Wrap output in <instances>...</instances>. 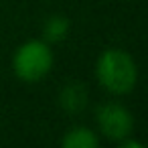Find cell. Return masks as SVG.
Masks as SVG:
<instances>
[{"label":"cell","mask_w":148,"mask_h":148,"mask_svg":"<svg viewBox=\"0 0 148 148\" xmlns=\"http://www.w3.org/2000/svg\"><path fill=\"white\" fill-rule=\"evenodd\" d=\"M95 79L110 95H128L138 83V65L124 49H106L95 61Z\"/></svg>","instance_id":"obj_1"},{"label":"cell","mask_w":148,"mask_h":148,"mask_svg":"<svg viewBox=\"0 0 148 148\" xmlns=\"http://www.w3.org/2000/svg\"><path fill=\"white\" fill-rule=\"evenodd\" d=\"M55 57L51 45L43 39H31L23 43L12 55V73L25 83H37L45 79L53 69Z\"/></svg>","instance_id":"obj_2"},{"label":"cell","mask_w":148,"mask_h":148,"mask_svg":"<svg viewBox=\"0 0 148 148\" xmlns=\"http://www.w3.org/2000/svg\"><path fill=\"white\" fill-rule=\"evenodd\" d=\"M95 124H97L99 134L112 142H122L124 138L132 136V132H134L132 112L118 101L101 103L95 110Z\"/></svg>","instance_id":"obj_3"},{"label":"cell","mask_w":148,"mask_h":148,"mask_svg":"<svg viewBox=\"0 0 148 148\" xmlns=\"http://www.w3.org/2000/svg\"><path fill=\"white\" fill-rule=\"evenodd\" d=\"M87 99H89L87 87L79 81H71L59 91V106L65 114H71V116L81 114L87 108Z\"/></svg>","instance_id":"obj_4"},{"label":"cell","mask_w":148,"mask_h":148,"mask_svg":"<svg viewBox=\"0 0 148 148\" xmlns=\"http://www.w3.org/2000/svg\"><path fill=\"white\" fill-rule=\"evenodd\" d=\"M97 144L99 136L87 126H73L61 138V146L65 148H95Z\"/></svg>","instance_id":"obj_5"},{"label":"cell","mask_w":148,"mask_h":148,"mask_svg":"<svg viewBox=\"0 0 148 148\" xmlns=\"http://www.w3.org/2000/svg\"><path fill=\"white\" fill-rule=\"evenodd\" d=\"M69 18L63 16V14H53L45 21L43 25V41H47L49 45H55V43H63L67 39V33H69Z\"/></svg>","instance_id":"obj_6"}]
</instances>
